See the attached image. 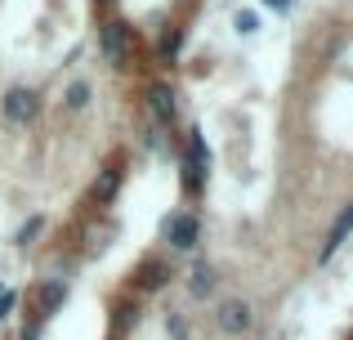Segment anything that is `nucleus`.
I'll use <instances>...</instances> for the list:
<instances>
[{"label":"nucleus","instance_id":"1","mask_svg":"<svg viewBox=\"0 0 353 340\" xmlns=\"http://www.w3.org/2000/svg\"><path fill=\"white\" fill-rule=\"evenodd\" d=\"M197 237H201L197 215H188V210H174V215L165 219V242H170L174 251H192V246H197Z\"/></svg>","mask_w":353,"mask_h":340},{"label":"nucleus","instance_id":"2","mask_svg":"<svg viewBox=\"0 0 353 340\" xmlns=\"http://www.w3.org/2000/svg\"><path fill=\"white\" fill-rule=\"evenodd\" d=\"M201 174H206V139L192 134L188 139V157H183V188H188V197L201 192Z\"/></svg>","mask_w":353,"mask_h":340},{"label":"nucleus","instance_id":"3","mask_svg":"<svg viewBox=\"0 0 353 340\" xmlns=\"http://www.w3.org/2000/svg\"><path fill=\"white\" fill-rule=\"evenodd\" d=\"M215 323H219V332H224V336H241V332L255 327V314H250L246 300H228V305L215 314Z\"/></svg>","mask_w":353,"mask_h":340},{"label":"nucleus","instance_id":"4","mask_svg":"<svg viewBox=\"0 0 353 340\" xmlns=\"http://www.w3.org/2000/svg\"><path fill=\"white\" fill-rule=\"evenodd\" d=\"M165 282H170V264L165 260H143L134 273V291H143V296H152V291H161Z\"/></svg>","mask_w":353,"mask_h":340},{"label":"nucleus","instance_id":"5","mask_svg":"<svg viewBox=\"0 0 353 340\" xmlns=\"http://www.w3.org/2000/svg\"><path fill=\"white\" fill-rule=\"evenodd\" d=\"M36 108H41V103H36V94L27 86H18V90L5 94V117H9V121H32Z\"/></svg>","mask_w":353,"mask_h":340},{"label":"nucleus","instance_id":"6","mask_svg":"<svg viewBox=\"0 0 353 340\" xmlns=\"http://www.w3.org/2000/svg\"><path fill=\"white\" fill-rule=\"evenodd\" d=\"M353 233V206L349 210H340V219H336V224H331V233H327V242H322V251H318V260L322 264H327L331 260V255H336L340 251V246H345V237Z\"/></svg>","mask_w":353,"mask_h":340},{"label":"nucleus","instance_id":"7","mask_svg":"<svg viewBox=\"0 0 353 340\" xmlns=\"http://www.w3.org/2000/svg\"><path fill=\"white\" fill-rule=\"evenodd\" d=\"M63 300H68V282H63V278H54V282H45V287H41V291H36V318H41V323H45V318H50V314H54V309H59V305H63Z\"/></svg>","mask_w":353,"mask_h":340},{"label":"nucleus","instance_id":"8","mask_svg":"<svg viewBox=\"0 0 353 340\" xmlns=\"http://www.w3.org/2000/svg\"><path fill=\"white\" fill-rule=\"evenodd\" d=\"M148 108H152V117H157L161 126H170V121H174V90L157 81V86L148 90Z\"/></svg>","mask_w":353,"mask_h":340},{"label":"nucleus","instance_id":"9","mask_svg":"<svg viewBox=\"0 0 353 340\" xmlns=\"http://www.w3.org/2000/svg\"><path fill=\"white\" fill-rule=\"evenodd\" d=\"M103 54H108L112 63H121V59L130 54V27H125V23H108V27H103Z\"/></svg>","mask_w":353,"mask_h":340},{"label":"nucleus","instance_id":"10","mask_svg":"<svg viewBox=\"0 0 353 340\" xmlns=\"http://www.w3.org/2000/svg\"><path fill=\"white\" fill-rule=\"evenodd\" d=\"M117 188H121V166H108V170L94 179V201H112Z\"/></svg>","mask_w":353,"mask_h":340},{"label":"nucleus","instance_id":"11","mask_svg":"<svg viewBox=\"0 0 353 340\" xmlns=\"http://www.w3.org/2000/svg\"><path fill=\"white\" fill-rule=\"evenodd\" d=\"M210 291H215V269H210V264H197V269H192V296H210Z\"/></svg>","mask_w":353,"mask_h":340},{"label":"nucleus","instance_id":"12","mask_svg":"<svg viewBox=\"0 0 353 340\" xmlns=\"http://www.w3.org/2000/svg\"><path fill=\"white\" fill-rule=\"evenodd\" d=\"M179 45H183V32H179V27H170V32H165V36H161V59H165V63H170V59H174V54H179Z\"/></svg>","mask_w":353,"mask_h":340},{"label":"nucleus","instance_id":"13","mask_svg":"<svg viewBox=\"0 0 353 340\" xmlns=\"http://www.w3.org/2000/svg\"><path fill=\"white\" fill-rule=\"evenodd\" d=\"M85 103H90V86H85V81H77V86L68 90V108H85Z\"/></svg>","mask_w":353,"mask_h":340},{"label":"nucleus","instance_id":"14","mask_svg":"<svg viewBox=\"0 0 353 340\" xmlns=\"http://www.w3.org/2000/svg\"><path fill=\"white\" fill-rule=\"evenodd\" d=\"M41 228H45V219H27V224H23V228H18V242H23V246H27V242H32V237H36V233H41Z\"/></svg>","mask_w":353,"mask_h":340},{"label":"nucleus","instance_id":"15","mask_svg":"<svg viewBox=\"0 0 353 340\" xmlns=\"http://www.w3.org/2000/svg\"><path fill=\"white\" fill-rule=\"evenodd\" d=\"M233 23H237V32H246V36H250V32H255V27H259V18H255V14H250V9H246V14H237Z\"/></svg>","mask_w":353,"mask_h":340},{"label":"nucleus","instance_id":"16","mask_svg":"<svg viewBox=\"0 0 353 340\" xmlns=\"http://www.w3.org/2000/svg\"><path fill=\"white\" fill-rule=\"evenodd\" d=\"M9 309H14V291H0V318H5Z\"/></svg>","mask_w":353,"mask_h":340},{"label":"nucleus","instance_id":"17","mask_svg":"<svg viewBox=\"0 0 353 340\" xmlns=\"http://www.w3.org/2000/svg\"><path fill=\"white\" fill-rule=\"evenodd\" d=\"M264 5H273V9H286V5H291V0H264Z\"/></svg>","mask_w":353,"mask_h":340}]
</instances>
